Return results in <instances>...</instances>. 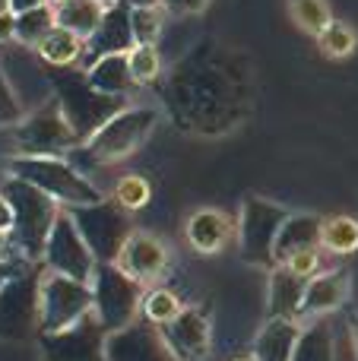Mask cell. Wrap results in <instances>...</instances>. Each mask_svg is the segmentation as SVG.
I'll list each match as a JSON object with an SVG mask.
<instances>
[{
  "instance_id": "1",
  "label": "cell",
  "mask_w": 358,
  "mask_h": 361,
  "mask_svg": "<svg viewBox=\"0 0 358 361\" xmlns=\"http://www.w3.org/2000/svg\"><path fill=\"white\" fill-rule=\"evenodd\" d=\"M159 99L181 133L226 137L254 114L257 70L245 48L203 38L159 80Z\"/></svg>"
},
{
  "instance_id": "2",
  "label": "cell",
  "mask_w": 358,
  "mask_h": 361,
  "mask_svg": "<svg viewBox=\"0 0 358 361\" xmlns=\"http://www.w3.org/2000/svg\"><path fill=\"white\" fill-rule=\"evenodd\" d=\"M48 82L54 99L61 102L63 114H67L70 127L80 137V146H86L108 121L118 111H124V99L114 95H101L89 86L86 70H73V67H48Z\"/></svg>"
},
{
  "instance_id": "3",
  "label": "cell",
  "mask_w": 358,
  "mask_h": 361,
  "mask_svg": "<svg viewBox=\"0 0 358 361\" xmlns=\"http://www.w3.org/2000/svg\"><path fill=\"white\" fill-rule=\"evenodd\" d=\"M0 193L6 197V203L13 209V231H10L13 247L25 260H42L51 228H54L57 216L63 212L61 203L51 200L44 190L32 187L29 180H19V178H6Z\"/></svg>"
},
{
  "instance_id": "4",
  "label": "cell",
  "mask_w": 358,
  "mask_h": 361,
  "mask_svg": "<svg viewBox=\"0 0 358 361\" xmlns=\"http://www.w3.org/2000/svg\"><path fill=\"white\" fill-rule=\"evenodd\" d=\"M6 171H10V178L29 180L32 187L44 190L51 200H57V203L67 206V209L105 200L92 180L82 178L73 165L57 156H13L10 162H6Z\"/></svg>"
},
{
  "instance_id": "5",
  "label": "cell",
  "mask_w": 358,
  "mask_h": 361,
  "mask_svg": "<svg viewBox=\"0 0 358 361\" xmlns=\"http://www.w3.org/2000/svg\"><path fill=\"white\" fill-rule=\"evenodd\" d=\"M13 143H16V156H57L76 149L80 137L70 127L67 114H63L61 102L54 99V92L29 111L16 127H10Z\"/></svg>"
},
{
  "instance_id": "6",
  "label": "cell",
  "mask_w": 358,
  "mask_h": 361,
  "mask_svg": "<svg viewBox=\"0 0 358 361\" xmlns=\"http://www.w3.org/2000/svg\"><path fill=\"white\" fill-rule=\"evenodd\" d=\"M159 124V111L149 105H127L124 111H118L82 149L95 159L99 165H114L130 159L146 140L152 137Z\"/></svg>"
},
{
  "instance_id": "7",
  "label": "cell",
  "mask_w": 358,
  "mask_h": 361,
  "mask_svg": "<svg viewBox=\"0 0 358 361\" xmlns=\"http://www.w3.org/2000/svg\"><path fill=\"white\" fill-rule=\"evenodd\" d=\"M92 314L105 333H118L133 324L143 301V286L124 273L118 263H99L92 273Z\"/></svg>"
},
{
  "instance_id": "8",
  "label": "cell",
  "mask_w": 358,
  "mask_h": 361,
  "mask_svg": "<svg viewBox=\"0 0 358 361\" xmlns=\"http://www.w3.org/2000/svg\"><path fill=\"white\" fill-rule=\"evenodd\" d=\"M92 311V286L44 269L38 276V333L73 326Z\"/></svg>"
},
{
  "instance_id": "9",
  "label": "cell",
  "mask_w": 358,
  "mask_h": 361,
  "mask_svg": "<svg viewBox=\"0 0 358 361\" xmlns=\"http://www.w3.org/2000/svg\"><path fill=\"white\" fill-rule=\"evenodd\" d=\"M289 209L264 197H247L238 216V250L254 267H276V238Z\"/></svg>"
},
{
  "instance_id": "10",
  "label": "cell",
  "mask_w": 358,
  "mask_h": 361,
  "mask_svg": "<svg viewBox=\"0 0 358 361\" xmlns=\"http://www.w3.org/2000/svg\"><path fill=\"white\" fill-rule=\"evenodd\" d=\"M67 212L76 222L82 241L89 244V250L95 254L99 263L118 260L121 247H124L127 238L133 235L130 212L121 209L114 200H99V203H89V206H73V209H67Z\"/></svg>"
},
{
  "instance_id": "11",
  "label": "cell",
  "mask_w": 358,
  "mask_h": 361,
  "mask_svg": "<svg viewBox=\"0 0 358 361\" xmlns=\"http://www.w3.org/2000/svg\"><path fill=\"white\" fill-rule=\"evenodd\" d=\"M105 326L92 311L73 326L57 333H38V355L42 361H108L105 358Z\"/></svg>"
},
{
  "instance_id": "12",
  "label": "cell",
  "mask_w": 358,
  "mask_h": 361,
  "mask_svg": "<svg viewBox=\"0 0 358 361\" xmlns=\"http://www.w3.org/2000/svg\"><path fill=\"white\" fill-rule=\"evenodd\" d=\"M42 260H44V269L70 276V279H80V282H92V273H95V267H99V260H95V254L89 250V244L82 241L80 228H76V222L70 219L67 209L57 216L48 244H44Z\"/></svg>"
},
{
  "instance_id": "13",
  "label": "cell",
  "mask_w": 358,
  "mask_h": 361,
  "mask_svg": "<svg viewBox=\"0 0 358 361\" xmlns=\"http://www.w3.org/2000/svg\"><path fill=\"white\" fill-rule=\"evenodd\" d=\"M32 326H38V276H13L0 292V336L23 339Z\"/></svg>"
},
{
  "instance_id": "14",
  "label": "cell",
  "mask_w": 358,
  "mask_h": 361,
  "mask_svg": "<svg viewBox=\"0 0 358 361\" xmlns=\"http://www.w3.org/2000/svg\"><path fill=\"white\" fill-rule=\"evenodd\" d=\"M108 361H178L171 345L165 343L162 330L152 324H130L105 339Z\"/></svg>"
},
{
  "instance_id": "15",
  "label": "cell",
  "mask_w": 358,
  "mask_h": 361,
  "mask_svg": "<svg viewBox=\"0 0 358 361\" xmlns=\"http://www.w3.org/2000/svg\"><path fill=\"white\" fill-rule=\"evenodd\" d=\"M118 263L130 279H137L140 286H152L156 279H162V273L168 269V247L149 231H133L127 238V244L121 247Z\"/></svg>"
},
{
  "instance_id": "16",
  "label": "cell",
  "mask_w": 358,
  "mask_h": 361,
  "mask_svg": "<svg viewBox=\"0 0 358 361\" xmlns=\"http://www.w3.org/2000/svg\"><path fill=\"white\" fill-rule=\"evenodd\" d=\"M137 44L133 38V25H130V6L121 0V4H111L101 16V25L95 29V35L86 42V67L95 63L99 57L108 54H127V51Z\"/></svg>"
},
{
  "instance_id": "17",
  "label": "cell",
  "mask_w": 358,
  "mask_h": 361,
  "mask_svg": "<svg viewBox=\"0 0 358 361\" xmlns=\"http://www.w3.org/2000/svg\"><path fill=\"white\" fill-rule=\"evenodd\" d=\"M162 336L181 361H203L209 352V317L200 307H184L171 324L162 326Z\"/></svg>"
},
{
  "instance_id": "18",
  "label": "cell",
  "mask_w": 358,
  "mask_h": 361,
  "mask_svg": "<svg viewBox=\"0 0 358 361\" xmlns=\"http://www.w3.org/2000/svg\"><path fill=\"white\" fill-rule=\"evenodd\" d=\"M304 288L308 279L295 276L289 267H273L270 273V292H266V311L273 320H298L304 305Z\"/></svg>"
},
{
  "instance_id": "19",
  "label": "cell",
  "mask_w": 358,
  "mask_h": 361,
  "mask_svg": "<svg viewBox=\"0 0 358 361\" xmlns=\"http://www.w3.org/2000/svg\"><path fill=\"white\" fill-rule=\"evenodd\" d=\"M321 228L323 219L314 212H289V219L283 222L276 238V267L285 263L289 257L302 254V250L321 247Z\"/></svg>"
},
{
  "instance_id": "20",
  "label": "cell",
  "mask_w": 358,
  "mask_h": 361,
  "mask_svg": "<svg viewBox=\"0 0 358 361\" xmlns=\"http://www.w3.org/2000/svg\"><path fill=\"white\" fill-rule=\"evenodd\" d=\"M349 295V273L346 269H333V273H317L314 279H308L304 288V305H302V317H323V314L336 311Z\"/></svg>"
},
{
  "instance_id": "21",
  "label": "cell",
  "mask_w": 358,
  "mask_h": 361,
  "mask_svg": "<svg viewBox=\"0 0 358 361\" xmlns=\"http://www.w3.org/2000/svg\"><path fill=\"white\" fill-rule=\"evenodd\" d=\"M184 235L197 254H219L232 238V219L219 209H197L184 225Z\"/></svg>"
},
{
  "instance_id": "22",
  "label": "cell",
  "mask_w": 358,
  "mask_h": 361,
  "mask_svg": "<svg viewBox=\"0 0 358 361\" xmlns=\"http://www.w3.org/2000/svg\"><path fill=\"white\" fill-rule=\"evenodd\" d=\"M302 326L298 320H266V326L254 339V361H292Z\"/></svg>"
},
{
  "instance_id": "23",
  "label": "cell",
  "mask_w": 358,
  "mask_h": 361,
  "mask_svg": "<svg viewBox=\"0 0 358 361\" xmlns=\"http://www.w3.org/2000/svg\"><path fill=\"white\" fill-rule=\"evenodd\" d=\"M86 80L95 92L101 95H114V99H124L137 82L130 76V63H127V54H108L99 57L95 63L86 67Z\"/></svg>"
},
{
  "instance_id": "24",
  "label": "cell",
  "mask_w": 358,
  "mask_h": 361,
  "mask_svg": "<svg viewBox=\"0 0 358 361\" xmlns=\"http://www.w3.org/2000/svg\"><path fill=\"white\" fill-rule=\"evenodd\" d=\"M105 10L108 6L101 0H67V4L54 6V16H57V25H63L73 35H80L82 42H89L95 35V29L101 25Z\"/></svg>"
},
{
  "instance_id": "25",
  "label": "cell",
  "mask_w": 358,
  "mask_h": 361,
  "mask_svg": "<svg viewBox=\"0 0 358 361\" xmlns=\"http://www.w3.org/2000/svg\"><path fill=\"white\" fill-rule=\"evenodd\" d=\"M35 54L42 57L48 67H73V63L86 54V42H82L80 35H73L70 29H63V25H54V29L48 32V38L35 48Z\"/></svg>"
},
{
  "instance_id": "26",
  "label": "cell",
  "mask_w": 358,
  "mask_h": 361,
  "mask_svg": "<svg viewBox=\"0 0 358 361\" xmlns=\"http://www.w3.org/2000/svg\"><path fill=\"white\" fill-rule=\"evenodd\" d=\"M292 361H333V330L323 317L311 320L302 330Z\"/></svg>"
},
{
  "instance_id": "27",
  "label": "cell",
  "mask_w": 358,
  "mask_h": 361,
  "mask_svg": "<svg viewBox=\"0 0 358 361\" xmlns=\"http://www.w3.org/2000/svg\"><path fill=\"white\" fill-rule=\"evenodd\" d=\"M54 25H57L54 4H44V6H35V10L16 13V44H23V48H38Z\"/></svg>"
},
{
  "instance_id": "28",
  "label": "cell",
  "mask_w": 358,
  "mask_h": 361,
  "mask_svg": "<svg viewBox=\"0 0 358 361\" xmlns=\"http://www.w3.org/2000/svg\"><path fill=\"white\" fill-rule=\"evenodd\" d=\"M181 311H184L181 298H178L175 292H168V288H149V292H143V301H140V317H143V324H152V326H159V330H162L165 324H171Z\"/></svg>"
},
{
  "instance_id": "29",
  "label": "cell",
  "mask_w": 358,
  "mask_h": 361,
  "mask_svg": "<svg viewBox=\"0 0 358 361\" xmlns=\"http://www.w3.org/2000/svg\"><path fill=\"white\" fill-rule=\"evenodd\" d=\"M321 247L330 250V254H355L358 250V219H352V216L323 219Z\"/></svg>"
},
{
  "instance_id": "30",
  "label": "cell",
  "mask_w": 358,
  "mask_h": 361,
  "mask_svg": "<svg viewBox=\"0 0 358 361\" xmlns=\"http://www.w3.org/2000/svg\"><path fill=\"white\" fill-rule=\"evenodd\" d=\"M289 16L298 29L314 38H321L330 29V23H333V13H330L327 0H289Z\"/></svg>"
},
{
  "instance_id": "31",
  "label": "cell",
  "mask_w": 358,
  "mask_h": 361,
  "mask_svg": "<svg viewBox=\"0 0 358 361\" xmlns=\"http://www.w3.org/2000/svg\"><path fill=\"white\" fill-rule=\"evenodd\" d=\"M127 63H130V76L137 86H152L162 80V57L156 44H133L127 51Z\"/></svg>"
},
{
  "instance_id": "32",
  "label": "cell",
  "mask_w": 358,
  "mask_h": 361,
  "mask_svg": "<svg viewBox=\"0 0 358 361\" xmlns=\"http://www.w3.org/2000/svg\"><path fill=\"white\" fill-rule=\"evenodd\" d=\"M111 200L121 206V209L137 212L152 200V184L143 175H124L118 184H114V197Z\"/></svg>"
},
{
  "instance_id": "33",
  "label": "cell",
  "mask_w": 358,
  "mask_h": 361,
  "mask_svg": "<svg viewBox=\"0 0 358 361\" xmlns=\"http://www.w3.org/2000/svg\"><path fill=\"white\" fill-rule=\"evenodd\" d=\"M130 25L137 44H156L165 25L162 6H130Z\"/></svg>"
},
{
  "instance_id": "34",
  "label": "cell",
  "mask_w": 358,
  "mask_h": 361,
  "mask_svg": "<svg viewBox=\"0 0 358 361\" xmlns=\"http://www.w3.org/2000/svg\"><path fill=\"white\" fill-rule=\"evenodd\" d=\"M317 42H321V51H323V54L333 57V61H342V57H349V54H352V51L358 48V35L352 32V25L336 23V19L330 23V29L323 32Z\"/></svg>"
},
{
  "instance_id": "35",
  "label": "cell",
  "mask_w": 358,
  "mask_h": 361,
  "mask_svg": "<svg viewBox=\"0 0 358 361\" xmlns=\"http://www.w3.org/2000/svg\"><path fill=\"white\" fill-rule=\"evenodd\" d=\"M25 118V108L19 102V92L13 89L4 63H0V127H16Z\"/></svg>"
},
{
  "instance_id": "36",
  "label": "cell",
  "mask_w": 358,
  "mask_h": 361,
  "mask_svg": "<svg viewBox=\"0 0 358 361\" xmlns=\"http://www.w3.org/2000/svg\"><path fill=\"white\" fill-rule=\"evenodd\" d=\"M283 267H289L292 273L302 276V279H314L317 269H321V247H314V250H302V254L289 257V260H285Z\"/></svg>"
},
{
  "instance_id": "37",
  "label": "cell",
  "mask_w": 358,
  "mask_h": 361,
  "mask_svg": "<svg viewBox=\"0 0 358 361\" xmlns=\"http://www.w3.org/2000/svg\"><path fill=\"white\" fill-rule=\"evenodd\" d=\"M213 0H162V6L171 16H200Z\"/></svg>"
},
{
  "instance_id": "38",
  "label": "cell",
  "mask_w": 358,
  "mask_h": 361,
  "mask_svg": "<svg viewBox=\"0 0 358 361\" xmlns=\"http://www.w3.org/2000/svg\"><path fill=\"white\" fill-rule=\"evenodd\" d=\"M16 42V13H0V44Z\"/></svg>"
},
{
  "instance_id": "39",
  "label": "cell",
  "mask_w": 358,
  "mask_h": 361,
  "mask_svg": "<svg viewBox=\"0 0 358 361\" xmlns=\"http://www.w3.org/2000/svg\"><path fill=\"white\" fill-rule=\"evenodd\" d=\"M0 231H13V209L4 193H0Z\"/></svg>"
},
{
  "instance_id": "40",
  "label": "cell",
  "mask_w": 358,
  "mask_h": 361,
  "mask_svg": "<svg viewBox=\"0 0 358 361\" xmlns=\"http://www.w3.org/2000/svg\"><path fill=\"white\" fill-rule=\"evenodd\" d=\"M51 0H13V13H25V10H35V6H44Z\"/></svg>"
},
{
  "instance_id": "41",
  "label": "cell",
  "mask_w": 358,
  "mask_h": 361,
  "mask_svg": "<svg viewBox=\"0 0 358 361\" xmlns=\"http://www.w3.org/2000/svg\"><path fill=\"white\" fill-rule=\"evenodd\" d=\"M13 276H16V273H13V267H10V263H6V260H0V292H4V288L10 286V279H13Z\"/></svg>"
},
{
  "instance_id": "42",
  "label": "cell",
  "mask_w": 358,
  "mask_h": 361,
  "mask_svg": "<svg viewBox=\"0 0 358 361\" xmlns=\"http://www.w3.org/2000/svg\"><path fill=\"white\" fill-rule=\"evenodd\" d=\"M10 231H0V260H6V250H10Z\"/></svg>"
},
{
  "instance_id": "43",
  "label": "cell",
  "mask_w": 358,
  "mask_h": 361,
  "mask_svg": "<svg viewBox=\"0 0 358 361\" xmlns=\"http://www.w3.org/2000/svg\"><path fill=\"white\" fill-rule=\"evenodd\" d=\"M127 6H162V0H124Z\"/></svg>"
},
{
  "instance_id": "44",
  "label": "cell",
  "mask_w": 358,
  "mask_h": 361,
  "mask_svg": "<svg viewBox=\"0 0 358 361\" xmlns=\"http://www.w3.org/2000/svg\"><path fill=\"white\" fill-rule=\"evenodd\" d=\"M352 349H355V358H358V320H352Z\"/></svg>"
},
{
  "instance_id": "45",
  "label": "cell",
  "mask_w": 358,
  "mask_h": 361,
  "mask_svg": "<svg viewBox=\"0 0 358 361\" xmlns=\"http://www.w3.org/2000/svg\"><path fill=\"white\" fill-rule=\"evenodd\" d=\"M0 13H13V0H0Z\"/></svg>"
},
{
  "instance_id": "46",
  "label": "cell",
  "mask_w": 358,
  "mask_h": 361,
  "mask_svg": "<svg viewBox=\"0 0 358 361\" xmlns=\"http://www.w3.org/2000/svg\"><path fill=\"white\" fill-rule=\"evenodd\" d=\"M101 4H105V6H111V4H121V0H101Z\"/></svg>"
},
{
  "instance_id": "47",
  "label": "cell",
  "mask_w": 358,
  "mask_h": 361,
  "mask_svg": "<svg viewBox=\"0 0 358 361\" xmlns=\"http://www.w3.org/2000/svg\"><path fill=\"white\" fill-rule=\"evenodd\" d=\"M51 4H54V6H57V4H67V0H51Z\"/></svg>"
},
{
  "instance_id": "48",
  "label": "cell",
  "mask_w": 358,
  "mask_h": 361,
  "mask_svg": "<svg viewBox=\"0 0 358 361\" xmlns=\"http://www.w3.org/2000/svg\"><path fill=\"white\" fill-rule=\"evenodd\" d=\"M235 361H254V355L251 358H235Z\"/></svg>"
}]
</instances>
